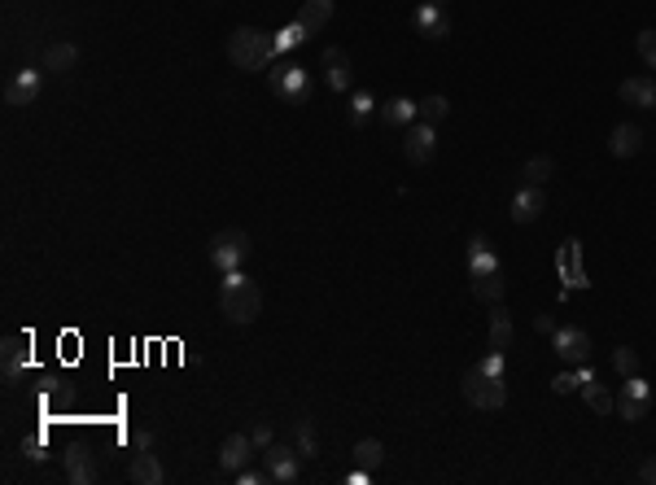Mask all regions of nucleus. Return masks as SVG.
Returning <instances> with one entry per match:
<instances>
[{
	"label": "nucleus",
	"mask_w": 656,
	"mask_h": 485,
	"mask_svg": "<svg viewBox=\"0 0 656 485\" xmlns=\"http://www.w3.org/2000/svg\"><path fill=\"white\" fill-rule=\"evenodd\" d=\"M302 40H311V35H307V27H302V23L293 18V23H289L285 31H276V58H281V53H289V49H298Z\"/></svg>",
	"instance_id": "obj_32"
},
{
	"label": "nucleus",
	"mask_w": 656,
	"mask_h": 485,
	"mask_svg": "<svg viewBox=\"0 0 656 485\" xmlns=\"http://www.w3.org/2000/svg\"><path fill=\"white\" fill-rule=\"evenodd\" d=\"M263 463H267L272 485H293L298 477H302V455H298V446H281V442H272V446L263 451Z\"/></svg>",
	"instance_id": "obj_7"
},
{
	"label": "nucleus",
	"mask_w": 656,
	"mask_h": 485,
	"mask_svg": "<svg viewBox=\"0 0 656 485\" xmlns=\"http://www.w3.org/2000/svg\"><path fill=\"white\" fill-rule=\"evenodd\" d=\"M250 437H254L258 455H263V451H267V446H272V442H276V433H272V420H258V425L250 428Z\"/></svg>",
	"instance_id": "obj_37"
},
{
	"label": "nucleus",
	"mask_w": 656,
	"mask_h": 485,
	"mask_svg": "<svg viewBox=\"0 0 656 485\" xmlns=\"http://www.w3.org/2000/svg\"><path fill=\"white\" fill-rule=\"evenodd\" d=\"M504 293H508V280H504V271L473 276V297H477V302H504Z\"/></svg>",
	"instance_id": "obj_25"
},
{
	"label": "nucleus",
	"mask_w": 656,
	"mask_h": 485,
	"mask_svg": "<svg viewBox=\"0 0 656 485\" xmlns=\"http://www.w3.org/2000/svg\"><path fill=\"white\" fill-rule=\"evenodd\" d=\"M236 485H272V477H267V468L258 472V468H241L236 472Z\"/></svg>",
	"instance_id": "obj_39"
},
{
	"label": "nucleus",
	"mask_w": 656,
	"mask_h": 485,
	"mask_svg": "<svg viewBox=\"0 0 656 485\" xmlns=\"http://www.w3.org/2000/svg\"><path fill=\"white\" fill-rule=\"evenodd\" d=\"M293 446H298V455H302V459L319 455V437H315V420H311V416H302V420L293 425Z\"/></svg>",
	"instance_id": "obj_27"
},
{
	"label": "nucleus",
	"mask_w": 656,
	"mask_h": 485,
	"mask_svg": "<svg viewBox=\"0 0 656 485\" xmlns=\"http://www.w3.org/2000/svg\"><path fill=\"white\" fill-rule=\"evenodd\" d=\"M350 455H355V463H359V468H381L385 446H381L376 437H364V442H355V451H350Z\"/></svg>",
	"instance_id": "obj_31"
},
{
	"label": "nucleus",
	"mask_w": 656,
	"mask_h": 485,
	"mask_svg": "<svg viewBox=\"0 0 656 485\" xmlns=\"http://www.w3.org/2000/svg\"><path fill=\"white\" fill-rule=\"evenodd\" d=\"M542 210H547V188H539V184H521L513 197V219L516 224H534Z\"/></svg>",
	"instance_id": "obj_14"
},
{
	"label": "nucleus",
	"mask_w": 656,
	"mask_h": 485,
	"mask_svg": "<svg viewBox=\"0 0 656 485\" xmlns=\"http://www.w3.org/2000/svg\"><path fill=\"white\" fill-rule=\"evenodd\" d=\"M319 66H324V84L333 87L337 96H342V92H350V84H355L350 53H342V49H324V53H319Z\"/></svg>",
	"instance_id": "obj_13"
},
{
	"label": "nucleus",
	"mask_w": 656,
	"mask_h": 485,
	"mask_svg": "<svg viewBox=\"0 0 656 485\" xmlns=\"http://www.w3.org/2000/svg\"><path fill=\"white\" fill-rule=\"evenodd\" d=\"M639 149H643V127L639 123H617L608 132V153L613 158H634Z\"/></svg>",
	"instance_id": "obj_17"
},
{
	"label": "nucleus",
	"mask_w": 656,
	"mask_h": 485,
	"mask_svg": "<svg viewBox=\"0 0 656 485\" xmlns=\"http://www.w3.org/2000/svg\"><path fill=\"white\" fill-rule=\"evenodd\" d=\"M127 477H132L136 485H162V481H167V472H162L158 455H149V451L132 455V463H127Z\"/></svg>",
	"instance_id": "obj_20"
},
{
	"label": "nucleus",
	"mask_w": 656,
	"mask_h": 485,
	"mask_svg": "<svg viewBox=\"0 0 656 485\" xmlns=\"http://www.w3.org/2000/svg\"><path fill=\"white\" fill-rule=\"evenodd\" d=\"M245 258H250V232H241V228L215 232V241H210V262H215L219 271H241Z\"/></svg>",
	"instance_id": "obj_5"
},
{
	"label": "nucleus",
	"mask_w": 656,
	"mask_h": 485,
	"mask_svg": "<svg viewBox=\"0 0 656 485\" xmlns=\"http://www.w3.org/2000/svg\"><path fill=\"white\" fill-rule=\"evenodd\" d=\"M153 446V428H136V451H149Z\"/></svg>",
	"instance_id": "obj_41"
},
{
	"label": "nucleus",
	"mask_w": 656,
	"mask_h": 485,
	"mask_svg": "<svg viewBox=\"0 0 656 485\" xmlns=\"http://www.w3.org/2000/svg\"><path fill=\"white\" fill-rule=\"evenodd\" d=\"M459 389H464V402L477 407V411H504V407H508V385H504V376H485L482 368L464 371Z\"/></svg>",
	"instance_id": "obj_3"
},
{
	"label": "nucleus",
	"mask_w": 656,
	"mask_h": 485,
	"mask_svg": "<svg viewBox=\"0 0 656 485\" xmlns=\"http://www.w3.org/2000/svg\"><path fill=\"white\" fill-rule=\"evenodd\" d=\"M613 368L622 371V376H634V371H639V354H634L630 345H617V350H613Z\"/></svg>",
	"instance_id": "obj_34"
},
{
	"label": "nucleus",
	"mask_w": 656,
	"mask_h": 485,
	"mask_svg": "<svg viewBox=\"0 0 656 485\" xmlns=\"http://www.w3.org/2000/svg\"><path fill=\"white\" fill-rule=\"evenodd\" d=\"M411 27H416V35H425V40H447L451 35V18H447V9L442 5H433V0H425V5H416V14H411Z\"/></svg>",
	"instance_id": "obj_11"
},
{
	"label": "nucleus",
	"mask_w": 656,
	"mask_h": 485,
	"mask_svg": "<svg viewBox=\"0 0 656 485\" xmlns=\"http://www.w3.org/2000/svg\"><path fill=\"white\" fill-rule=\"evenodd\" d=\"M490 271H504V267H499V258L490 250V241L485 236H473L468 241V276H490Z\"/></svg>",
	"instance_id": "obj_21"
},
{
	"label": "nucleus",
	"mask_w": 656,
	"mask_h": 485,
	"mask_svg": "<svg viewBox=\"0 0 656 485\" xmlns=\"http://www.w3.org/2000/svg\"><path fill=\"white\" fill-rule=\"evenodd\" d=\"M513 345V315L494 302V315H490V350H508Z\"/></svg>",
	"instance_id": "obj_26"
},
{
	"label": "nucleus",
	"mask_w": 656,
	"mask_h": 485,
	"mask_svg": "<svg viewBox=\"0 0 656 485\" xmlns=\"http://www.w3.org/2000/svg\"><path fill=\"white\" fill-rule=\"evenodd\" d=\"M328 18H333V0H307L298 9V23L307 27V35H319V31L328 27Z\"/></svg>",
	"instance_id": "obj_23"
},
{
	"label": "nucleus",
	"mask_w": 656,
	"mask_h": 485,
	"mask_svg": "<svg viewBox=\"0 0 656 485\" xmlns=\"http://www.w3.org/2000/svg\"><path fill=\"white\" fill-rule=\"evenodd\" d=\"M228 61L236 70H263L276 61V35L263 27H236L228 35Z\"/></svg>",
	"instance_id": "obj_2"
},
{
	"label": "nucleus",
	"mask_w": 656,
	"mask_h": 485,
	"mask_svg": "<svg viewBox=\"0 0 656 485\" xmlns=\"http://www.w3.org/2000/svg\"><path fill=\"white\" fill-rule=\"evenodd\" d=\"M267 84H272V92H276L285 105H307V101H311V92H315L307 66H298V61H276Z\"/></svg>",
	"instance_id": "obj_4"
},
{
	"label": "nucleus",
	"mask_w": 656,
	"mask_h": 485,
	"mask_svg": "<svg viewBox=\"0 0 656 485\" xmlns=\"http://www.w3.org/2000/svg\"><path fill=\"white\" fill-rule=\"evenodd\" d=\"M40 84H44V70H35V66L18 70V75L5 84V105H14V110H27V105H35Z\"/></svg>",
	"instance_id": "obj_9"
},
{
	"label": "nucleus",
	"mask_w": 656,
	"mask_h": 485,
	"mask_svg": "<svg viewBox=\"0 0 656 485\" xmlns=\"http://www.w3.org/2000/svg\"><path fill=\"white\" fill-rule=\"evenodd\" d=\"M27 350H31V337H23V333H9L5 337V345H0V359H5V380L14 385L18 376H23V368H27Z\"/></svg>",
	"instance_id": "obj_16"
},
{
	"label": "nucleus",
	"mask_w": 656,
	"mask_h": 485,
	"mask_svg": "<svg viewBox=\"0 0 656 485\" xmlns=\"http://www.w3.org/2000/svg\"><path fill=\"white\" fill-rule=\"evenodd\" d=\"M556 267H560V276H565V285L569 288L587 285V271L577 267V241H565V250H560V258H556Z\"/></svg>",
	"instance_id": "obj_24"
},
{
	"label": "nucleus",
	"mask_w": 656,
	"mask_h": 485,
	"mask_svg": "<svg viewBox=\"0 0 656 485\" xmlns=\"http://www.w3.org/2000/svg\"><path fill=\"white\" fill-rule=\"evenodd\" d=\"M258 455V446H254V437L250 433H228L224 437V446H219V468L224 472H241V468H250V459Z\"/></svg>",
	"instance_id": "obj_10"
},
{
	"label": "nucleus",
	"mask_w": 656,
	"mask_h": 485,
	"mask_svg": "<svg viewBox=\"0 0 656 485\" xmlns=\"http://www.w3.org/2000/svg\"><path fill=\"white\" fill-rule=\"evenodd\" d=\"M447 114H451V101H447V96H438V92H433V96H425V101H420V123H433V127H438Z\"/></svg>",
	"instance_id": "obj_33"
},
{
	"label": "nucleus",
	"mask_w": 656,
	"mask_h": 485,
	"mask_svg": "<svg viewBox=\"0 0 656 485\" xmlns=\"http://www.w3.org/2000/svg\"><path fill=\"white\" fill-rule=\"evenodd\" d=\"M639 477H643V481H648V485H656V459H648V463L639 468Z\"/></svg>",
	"instance_id": "obj_42"
},
{
	"label": "nucleus",
	"mask_w": 656,
	"mask_h": 485,
	"mask_svg": "<svg viewBox=\"0 0 656 485\" xmlns=\"http://www.w3.org/2000/svg\"><path fill=\"white\" fill-rule=\"evenodd\" d=\"M402 153H407L411 167H429L438 158V127L433 123H411L407 141H402Z\"/></svg>",
	"instance_id": "obj_8"
},
{
	"label": "nucleus",
	"mask_w": 656,
	"mask_h": 485,
	"mask_svg": "<svg viewBox=\"0 0 656 485\" xmlns=\"http://www.w3.org/2000/svg\"><path fill=\"white\" fill-rule=\"evenodd\" d=\"M617 411H622V420L626 425H639L648 411H652V385L634 371V376H626L622 380V394H617Z\"/></svg>",
	"instance_id": "obj_6"
},
{
	"label": "nucleus",
	"mask_w": 656,
	"mask_h": 485,
	"mask_svg": "<svg viewBox=\"0 0 656 485\" xmlns=\"http://www.w3.org/2000/svg\"><path fill=\"white\" fill-rule=\"evenodd\" d=\"M617 96L634 110H656V79L652 75H630V79H622Z\"/></svg>",
	"instance_id": "obj_15"
},
{
	"label": "nucleus",
	"mask_w": 656,
	"mask_h": 485,
	"mask_svg": "<svg viewBox=\"0 0 656 485\" xmlns=\"http://www.w3.org/2000/svg\"><path fill=\"white\" fill-rule=\"evenodd\" d=\"M420 118V101H407V96H394L381 105V123L385 127H411Z\"/></svg>",
	"instance_id": "obj_22"
},
{
	"label": "nucleus",
	"mask_w": 656,
	"mask_h": 485,
	"mask_svg": "<svg viewBox=\"0 0 656 485\" xmlns=\"http://www.w3.org/2000/svg\"><path fill=\"white\" fill-rule=\"evenodd\" d=\"M521 175H525V184H539V188H547V179L556 175V162H551L547 153H539V158H530V162L521 167Z\"/></svg>",
	"instance_id": "obj_30"
},
{
	"label": "nucleus",
	"mask_w": 656,
	"mask_h": 485,
	"mask_svg": "<svg viewBox=\"0 0 656 485\" xmlns=\"http://www.w3.org/2000/svg\"><path fill=\"white\" fill-rule=\"evenodd\" d=\"M551 345H556V354H560L565 363H573V368L591 359V337H587L582 328H573V324L556 328V333H551Z\"/></svg>",
	"instance_id": "obj_12"
},
{
	"label": "nucleus",
	"mask_w": 656,
	"mask_h": 485,
	"mask_svg": "<svg viewBox=\"0 0 656 485\" xmlns=\"http://www.w3.org/2000/svg\"><path fill=\"white\" fill-rule=\"evenodd\" d=\"M376 114V101H372L368 92H350V105H346V118H350V127L359 132V127H368V118Z\"/></svg>",
	"instance_id": "obj_28"
},
{
	"label": "nucleus",
	"mask_w": 656,
	"mask_h": 485,
	"mask_svg": "<svg viewBox=\"0 0 656 485\" xmlns=\"http://www.w3.org/2000/svg\"><path fill=\"white\" fill-rule=\"evenodd\" d=\"M582 398H587V407H591L596 416H613V411H617V398H613L604 385H596V380L582 385Z\"/></svg>",
	"instance_id": "obj_29"
},
{
	"label": "nucleus",
	"mask_w": 656,
	"mask_h": 485,
	"mask_svg": "<svg viewBox=\"0 0 656 485\" xmlns=\"http://www.w3.org/2000/svg\"><path fill=\"white\" fill-rule=\"evenodd\" d=\"M219 311L232 324H254L263 315V288L245 276V271H224V285H219Z\"/></svg>",
	"instance_id": "obj_1"
},
{
	"label": "nucleus",
	"mask_w": 656,
	"mask_h": 485,
	"mask_svg": "<svg viewBox=\"0 0 656 485\" xmlns=\"http://www.w3.org/2000/svg\"><path fill=\"white\" fill-rule=\"evenodd\" d=\"M433 5H442V9H447V0H433Z\"/></svg>",
	"instance_id": "obj_43"
},
{
	"label": "nucleus",
	"mask_w": 656,
	"mask_h": 485,
	"mask_svg": "<svg viewBox=\"0 0 656 485\" xmlns=\"http://www.w3.org/2000/svg\"><path fill=\"white\" fill-rule=\"evenodd\" d=\"M551 389H556V394H573V389H582V380H577V371H560V376L551 380Z\"/></svg>",
	"instance_id": "obj_38"
},
{
	"label": "nucleus",
	"mask_w": 656,
	"mask_h": 485,
	"mask_svg": "<svg viewBox=\"0 0 656 485\" xmlns=\"http://www.w3.org/2000/svg\"><path fill=\"white\" fill-rule=\"evenodd\" d=\"M97 463H92V455H88L84 446H75L70 455H66V481L70 485H97Z\"/></svg>",
	"instance_id": "obj_19"
},
{
	"label": "nucleus",
	"mask_w": 656,
	"mask_h": 485,
	"mask_svg": "<svg viewBox=\"0 0 656 485\" xmlns=\"http://www.w3.org/2000/svg\"><path fill=\"white\" fill-rule=\"evenodd\" d=\"M639 61L648 66V70H656V31H639Z\"/></svg>",
	"instance_id": "obj_35"
},
{
	"label": "nucleus",
	"mask_w": 656,
	"mask_h": 485,
	"mask_svg": "<svg viewBox=\"0 0 656 485\" xmlns=\"http://www.w3.org/2000/svg\"><path fill=\"white\" fill-rule=\"evenodd\" d=\"M477 368H482L485 376H504V371H508V350H490Z\"/></svg>",
	"instance_id": "obj_36"
},
{
	"label": "nucleus",
	"mask_w": 656,
	"mask_h": 485,
	"mask_svg": "<svg viewBox=\"0 0 656 485\" xmlns=\"http://www.w3.org/2000/svg\"><path fill=\"white\" fill-rule=\"evenodd\" d=\"M23 451H27L31 459H44V437H40V433H35V437H27V442H23Z\"/></svg>",
	"instance_id": "obj_40"
},
{
	"label": "nucleus",
	"mask_w": 656,
	"mask_h": 485,
	"mask_svg": "<svg viewBox=\"0 0 656 485\" xmlns=\"http://www.w3.org/2000/svg\"><path fill=\"white\" fill-rule=\"evenodd\" d=\"M75 66H79V49H75V44H66V40L49 44V49H44V58H40V70H53V75H70Z\"/></svg>",
	"instance_id": "obj_18"
}]
</instances>
